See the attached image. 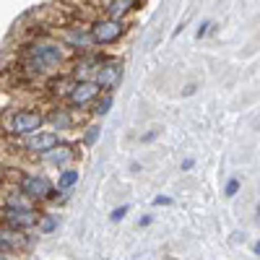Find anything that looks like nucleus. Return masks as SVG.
I'll return each instance as SVG.
<instances>
[{
	"mask_svg": "<svg viewBox=\"0 0 260 260\" xmlns=\"http://www.w3.org/2000/svg\"><path fill=\"white\" fill-rule=\"evenodd\" d=\"M141 3H130V0H112L110 6H107V11H110V16H122L127 8H138Z\"/></svg>",
	"mask_w": 260,
	"mask_h": 260,
	"instance_id": "9b49d317",
	"label": "nucleus"
},
{
	"mask_svg": "<svg viewBox=\"0 0 260 260\" xmlns=\"http://www.w3.org/2000/svg\"><path fill=\"white\" fill-rule=\"evenodd\" d=\"M0 260H3V257H0Z\"/></svg>",
	"mask_w": 260,
	"mask_h": 260,
	"instance_id": "b1692460",
	"label": "nucleus"
},
{
	"mask_svg": "<svg viewBox=\"0 0 260 260\" xmlns=\"http://www.w3.org/2000/svg\"><path fill=\"white\" fill-rule=\"evenodd\" d=\"M31 55H34V65H37V71L52 68V65H57V62H60V57H62V52H60V47H57V45H34Z\"/></svg>",
	"mask_w": 260,
	"mask_h": 260,
	"instance_id": "f257e3e1",
	"label": "nucleus"
},
{
	"mask_svg": "<svg viewBox=\"0 0 260 260\" xmlns=\"http://www.w3.org/2000/svg\"><path fill=\"white\" fill-rule=\"evenodd\" d=\"M57 146V136L55 133H37L26 141L29 151H37V154H50V151Z\"/></svg>",
	"mask_w": 260,
	"mask_h": 260,
	"instance_id": "6e6552de",
	"label": "nucleus"
},
{
	"mask_svg": "<svg viewBox=\"0 0 260 260\" xmlns=\"http://www.w3.org/2000/svg\"><path fill=\"white\" fill-rule=\"evenodd\" d=\"M257 221H260V203H257Z\"/></svg>",
	"mask_w": 260,
	"mask_h": 260,
	"instance_id": "5701e85b",
	"label": "nucleus"
},
{
	"mask_svg": "<svg viewBox=\"0 0 260 260\" xmlns=\"http://www.w3.org/2000/svg\"><path fill=\"white\" fill-rule=\"evenodd\" d=\"M252 250H255V255H257V257H260V240H257V242H255V247H252Z\"/></svg>",
	"mask_w": 260,
	"mask_h": 260,
	"instance_id": "4be33fe9",
	"label": "nucleus"
},
{
	"mask_svg": "<svg viewBox=\"0 0 260 260\" xmlns=\"http://www.w3.org/2000/svg\"><path fill=\"white\" fill-rule=\"evenodd\" d=\"M96 136H99V127H89V133H86V143L91 146V143L96 141Z\"/></svg>",
	"mask_w": 260,
	"mask_h": 260,
	"instance_id": "f3484780",
	"label": "nucleus"
},
{
	"mask_svg": "<svg viewBox=\"0 0 260 260\" xmlns=\"http://www.w3.org/2000/svg\"><path fill=\"white\" fill-rule=\"evenodd\" d=\"M0 245H6V247H24L26 237L18 234V232H11V229H0Z\"/></svg>",
	"mask_w": 260,
	"mask_h": 260,
	"instance_id": "1a4fd4ad",
	"label": "nucleus"
},
{
	"mask_svg": "<svg viewBox=\"0 0 260 260\" xmlns=\"http://www.w3.org/2000/svg\"><path fill=\"white\" fill-rule=\"evenodd\" d=\"M237 192H240V180L232 177V180L226 182V187H224V195H226V198H234Z\"/></svg>",
	"mask_w": 260,
	"mask_h": 260,
	"instance_id": "4468645a",
	"label": "nucleus"
},
{
	"mask_svg": "<svg viewBox=\"0 0 260 260\" xmlns=\"http://www.w3.org/2000/svg\"><path fill=\"white\" fill-rule=\"evenodd\" d=\"M96 91H99V86H96V83L81 81L78 86H73V91L68 94V102H71V104H76V107H81V104H86L89 99H94V96H96Z\"/></svg>",
	"mask_w": 260,
	"mask_h": 260,
	"instance_id": "0eeeda50",
	"label": "nucleus"
},
{
	"mask_svg": "<svg viewBox=\"0 0 260 260\" xmlns=\"http://www.w3.org/2000/svg\"><path fill=\"white\" fill-rule=\"evenodd\" d=\"M55 229V219H45L42 221V232H52Z\"/></svg>",
	"mask_w": 260,
	"mask_h": 260,
	"instance_id": "a211bd4d",
	"label": "nucleus"
},
{
	"mask_svg": "<svg viewBox=\"0 0 260 260\" xmlns=\"http://www.w3.org/2000/svg\"><path fill=\"white\" fill-rule=\"evenodd\" d=\"M76 182H78V172L76 169H65L62 175H60V180H57V190H68Z\"/></svg>",
	"mask_w": 260,
	"mask_h": 260,
	"instance_id": "f8f14e48",
	"label": "nucleus"
},
{
	"mask_svg": "<svg viewBox=\"0 0 260 260\" xmlns=\"http://www.w3.org/2000/svg\"><path fill=\"white\" fill-rule=\"evenodd\" d=\"M156 136H159V133H156V130H151V133H146V136H143V141H146V143H148V141H154V138H156Z\"/></svg>",
	"mask_w": 260,
	"mask_h": 260,
	"instance_id": "aec40b11",
	"label": "nucleus"
},
{
	"mask_svg": "<svg viewBox=\"0 0 260 260\" xmlns=\"http://www.w3.org/2000/svg\"><path fill=\"white\" fill-rule=\"evenodd\" d=\"M122 34V26H120V21H99V24H94L91 29V37L99 42V45H110V42H115L117 37Z\"/></svg>",
	"mask_w": 260,
	"mask_h": 260,
	"instance_id": "7ed1b4c3",
	"label": "nucleus"
},
{
	"mask_svg": "<svg viewBox=\"0 0 260 260\" xmlns=\"http://www.w3.org/2000/svg\"><path fill=\"white\" fill-rule=\"evenodd\" d=\"M192 164H195V161H192V159H185V161H182V169H190V167H192Z\"/></svg>",
	"mask_w": 260,
	"mask_h": 260,
	"instance_id": "412c9836",
	"label": "nucleus"
},
{
	"mask_svg": "<svg viewBox=\"0 0 260 260\" xmlns=\"http://www.w3.org/2000/svg\"><path fill=\"white\" fill-rule=\"evenodd\" d=\"M21 192L31 195V198H50V195H52V185H50L45 177L26 175L24 182H21Z\"/></svg>",
	"mask_w": 260,
	"mask_h": 260,
	"instance_id": "20e7f679",
	"label": "nucleus"
},
{
	"mask_svg": "<svg viewBox=\"0 0 260 260\" xmlns=\"http://www.w3.org/2000/svg\"><path fill=\"white\" fill-rule=\"evenodd\" d=\"M42 127V115H37V112H18V115H13V120H11V130L13 133H37V130Z\"/></svg>",
	"mask_w": 260,
	"mask_h": 260,
	"instance_id": "f03ea898",
	"label": "nucleus"
},
{
	"mask_svg": "<svg viewBox=\"0 0 260 260\" xmlns=\"http://www.w3.org/2000/svg\"><path fill=\"white\" fill-rule=\"evenodd\" d=\"M125 213H127V206H120V208H115V211H112V216H110V219H112V221H120Z\"/></svg>",
	"mask_w": 260,
	"mask_h": 260,
	"instance_id": "dca6fc26",
	"label": "nucleus"
},
{
	"mask_svg": "<svg viewBox=\"0 0 260 260\" xmlns=\"http://www.w3.org/2000/svg\"><path fill=\"white\" fill-rule=\"evenodd\" d=\"M172 198H167V195H159V198H154V206H169Z\"/></svg>",
	"mask_w": 260,
	"mask_h": 260,
	"instance_id": "6ab92c4d",
	"label": "nucleus"
},
{
	"mask_svg": "<svg viewBox=\"0 0 260 260\" xmlns=\"http://www.w3.org/2000/svg\"><path fill=\"white\" fill-rule=\"evenodd\" d=\"M211 26H213V21H203V24H201V29H198V34H195V37H198V39H203V37L211 31Z\"/></svg>",
	"mask_w": 260,
	"mask_h": 260,
	"instance_id": "2eb2a0df",
	"label": "nucleus"
},
{
	"mask_svg": "<svg viewBox=\"0 0 260 260\" xmlns=\"http://www.w3.org/2000/svg\"><path fill=\"white\" fill-rule=\"evenodd\" d=\"M110 107H112V96L107 94V96H102V102L94 104V112L96 115H107V112H110Z\"/></svg>",
	"mask_w": 260,
	"mask_h": 260,
	"instance_id": "ddd939ff",
	"label": "nucleus"
},
{
	"mask_svg": "<svg viewBox=\"0 0 260 260\" xmlns=\"http://www.w3.org/2000/svg\"><path fill=\"white\" fill-rule=\"evenodd\" d=\"M120 78H122V68L117 62H107L102 68H96V86H102L107 91H112L120 83Z\"/></svg>",
	"mask_w": 260,
	"mask_h": 260,
	"instance_id": "39448f33",
	"label": "nucleus"
},
{
	"mask_svg": "<svg viewBox=\"0 0 260 260\" xmlns=\"http://www.w3.org/2000/svg\"><path fill=\"white\" fill-rule=\"evenodd\" d=\"M6 221L13 229H24V226H31L37 221V213L31 208H8L6 211Z\"/></svg>",
	"mask_w": 260,
	"mask_h": 260,
	"instance_id": "423d86ee",
	"label": "nucleus"
},
{
	"mask_svg": "<svg viewBox=\"0 0 260 260\" xmlns=\"http://www.w3.org/2000/svg\"><path fill=\"white\" fill-rule=\"evenodd\" d=\"M52 164H65V161H68L71 156H73V151L68 148V146H55L52 151H50V154H45Z\"/></svg>",
	"mask_w": 260,
	"mask_h": 260,
	"instance_id": "9d476101",
	"label": "nucleus"
}]
</instances>
